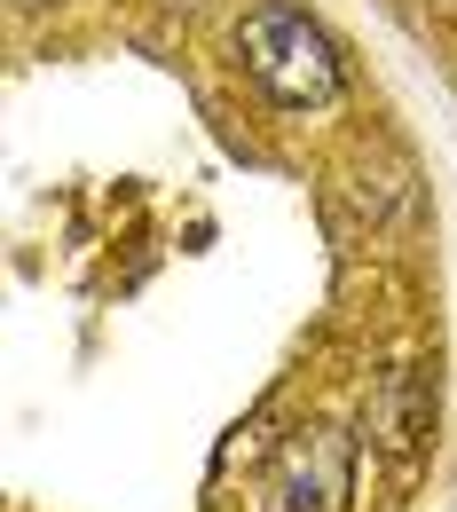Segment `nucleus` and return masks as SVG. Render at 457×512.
<instances>
[{"mask_svg": "<svg viewBox=\"0 0 457 512\" xmlns=\"http://www.w3.org/2000/svg\"><path fill=\"white\" fill-rule=\"evenodd\" d=\"M347 497H355V442L339 426H308L276 449V473H268L276 512H347Z\"/></svg>", "mask_w": 457, "mask_h": 512, "instance_id": "obj_2", "label": "nucleus"}, {"mask_svg": "<svg viewBox=\"0 0 457 512\" xmlns=\"http://www.w3.org/2000/svg\"><path fill=\"white\" fill-rule=\"evenodd\" d=\"M237 64L253 71V87L268 103H284V111H324L339 95V79H347L339 71V40L292 0H261L237 24Z\"/></svg>", "mask_w": 457, "mask_h": 512, "instance_id": "obj_1", "label": "nucleus"}, {"mask_svg": "<svg viewBox=\"0 0 457 512\" xmlns=\"http://www.w3.org/2000/svg\"><path fill=\"white\" fill-rule=\"evenodd\" d=\"M434 434V379L418 363H394L387 379L371 386V442L387 457H418Z\"/></svg>", "mask_w": 457, "mask_h": 512, "instance_id": "obj_3", "label": "nucleus"}]
</instances>
